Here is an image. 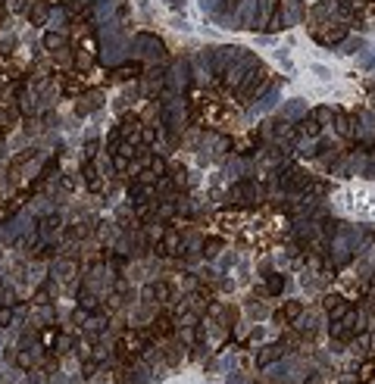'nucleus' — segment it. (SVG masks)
Masks as SVG:
<instances>
[{
  "instance_id": "f257e3e1",
  "label": "nucleus",
  "mask_w": 375,
  "mask_h": 384,
  "mask_svg": "<svg viewBox=\"0 0 375 384\" xmlns=\"http://www.w3.org/2000/svg\"><path fill=\"white\" fill-rule=\"evenodd\" d=\"M310 34L319 41V44H325V47H335V44H341L347 38V25L341 22H328V25H310Z\"/></svg>"
},
{
  "instance_id": "f03ea898",
  "label": "nucleus",
  "mask_w": 375,
  "mask_h": 384,
  "mask_svg": "<svg viewBox=\"0 0 375 384\" xmlns=\"http://www.w3.org/2000/svg\"><path fill=\"white\" fill-rule=\"evenodd\" d=\"M291 350V344L288 340H278V344H269V347H263V350L257 353V365L260 369H266V365H272V362H278L284 353Z\"/></svg>"
},
{
  "instance_id": "7ed1b4c3",
  "label": "nucleus",
  "mask_w": 375,
  "mask_h": 384,
  "mask_svg": "<svg viewBox=\"0 0 375 384\" xmlns=\"http://www.w3.org/2000/svg\"><path fill=\"white\" fill-rule=\"evenodd\" d=\"M257 194H260V185L257 181H238L235 188H231V197H235V203H241V206H247V203H254L257 200Z\"/></svg>"
},
{
  "instance_id": "20e7f679",
  "label": "nucleus",
  "mask_w": 375,
  "mask_h": 384,
  "mask_svg": "<svg viewBox=\"0 0 375 384\" xmlns=\"http://www.w3.org/2000/svg\"><path fill=\"white\" fill-rule=\"evenodd\" d=\"M156 253H159V256H182V253H185L182 237H178L175 231H166L163 241H159V247H156Z\"/></svg>"
},
{
  "instance_id": "39448f33",
  "label": "nucleus",
  "mask_w": 375,
  "mask_h": 384,
  "mask_svg": "<svg viewBox=\"0 0 375 384\" xmlns=\"http://www.w3.org/2000/svg\"><path fill=\"white\" fill-rule=\"evenodd\" d=\"M175 331V322H172V316H156L153 319V325L147 328V334L153 337V340H159V337H169Z\"/></svg>"
},
{
  "instance_id": "423d86ee",
  "label": "nucleus",
  "mask_w": 375,
  "mask_h": 384,
  "mask_svg": "<svg viewBox=\"0 0 375 384\" xmlns=\"http://www.w3.org/2000/svg\"><path fill=\"white\" fill-rule=\"evenodd\" d=\"M284 290V278L281 275H275V272H269V275H266V287H263V294L266 297H275V294H281Z\"/></svg>"
},
{
  "instance_id": "0eeeda50",
  "label": "nucleus",
  "mask_w": 375,
  "mask_h": 384,
  "mask_svg": "<svg viewBox=\"0 0 375 384\" xmlns=\"http://www.w3.org/2000/svg\"><path fill=\"white\" fill-rule=\"evenodd\" d=\"M297 135H300V138H316V135H319V119H313V116L300 119V122H297Z\"/></svg>"
},
{
  "instance_id": "6e6552de",
  "label": "nucleus",
  "mask_w": 375,
  "mask_h": 384,
  "mask_svg": "<svg viewBox=\"0 0 375 384\" xmlns=\"http://www.w3.org/2000/svg\"><path fill=\"white\" fill-rule=\"evenodd\" d=\"M303 316V306L297 303V300H291V303H284L281 306V313H278V319L284 322V319H288V322H294V319H300Z\"/></svg>"
},
{
  "instance_id": "1a4fd4ad",
  "label": "nucleus",
  "mask_w": 375,
  "mask_h": 384,
  "mask_svg": "<svg viewBox=\"0 0 375 384\" xmlns=\"http://www.w3.org/2000/svg\"><path fill=\"white\" fill-rule=\"evenodd\" d=\"M28 22H31V25H44V22H47V4H44V0L28 10Z\"/></svg>"
},
{
  "instance_id": "9d476101",
  "label": "nucleus",
  "mask_w": 375,
  "mask_h": 384,
  "mask_svg": "<svg viewBox=\"0 0 375 384\" xmlns=\"http://www.w3.org/2000/svg\"><path fill=\"white\" fill-rule=\"evenodd\" d=\"M85 91V81H78V78H63V94L66 97H78Z\"/></svg>"
},
{
  "instance_id": "9b49d317",
  "label": "nucleus",
  "mask_w": 375,
  "mask_h": 384,
  "mask_svg": "<svg viewBox=\"0 0 375 384\" xmlns=\"http://www.w3.org/2000/svg\"><path fill=\"white\" fill-rule=\"evenodd\" d=\"M335 128H338V132H344V135H350V132H353V119L344 116V113H338V116H335Z\"/></svg>"
},
{
  "instance_id": "f8f14e48",
  "label": "nucleus",
  "mask_w": 375,
  "mask_h": 384,
  "mask_svg": "<svg viewBox=\"0 0 375 384\" xmlns=\"http://www.w3.org/2000/svg\"><path fill=\"white\" fill-rule=\"evenodd\" d=\"M135 75H141V63H125L122 72H116V78H135Z\"/></svg>"
},
{
  "instance_id": "ddd939ff",
  "label": "nucleus",
  "mask_w": 375,
  "mask_h": 384,
  "mask_svg": "<svg viewBox=\"0 0 375 384\" xmlns=\"http://www.w3.org/2000/svg\"><path fill=\"white\" fill-rule=\"evenodd\" d=\"M81 175H85V181H88V185H91L94 191H100V178H97V169H94V166H85Z\"/></svg>"
},
{
  "instance_id": "4468645a",
  "label": "nucleus",
  "mask_w": 375,
  "mask_h": 384,
  "mask_svg": "<svg viewBox=\"0 0 375 384\" xmlns=\"http://www.w3.org/2000/svg\"><path fill=\"white\" fill-rule=\"evenodd\" d=\"M219 250H222V241H219V237H210L206 247H203V256H210V260H213V256H219Z\"/></svg>"
},
{
  "instance_id": "2eb2a0df",
  "label": "nucleus",
  "mask_w": 375,
  "mask_h": 384,
  "mask_svg": "<svg viewBox=\"0 0 375 384\" xmlns=\"http://www.w3.org/2000/svg\"><path fill=\"white\" fill-rule=\"evenodd\" d=\"M341 303H344V300H341V294H328V297L322 300V306L328 309V313H335V309H338V306H341Z\"/></svg>"
},
{
  "instance_id": "dca6fc26",
  "label": "nucleus",
  "mask_w": 375,
  "mask_h": 384,
  "mask_svg": "<svg viewBox=\"0 0 375 384\" xmlns=\"http://www.w3.org/2000/svg\"><path fill=\"white\" fill-rule=\"evenodd\" d=\"M60 41H63L60 34H47V38H44V47H47V50H60Z\"/></svg>"
},
{
  "instance_id": "f3484780",
  "label": "nucleus",
  "mask_w": 375,
  "mask_h": 384,
  "mask_svg": "<svg viewBox=\"0 0 375 384\" xmlns=\"http://www.w3.org/2000/svg\"><path fill=\"white\" fill-rule=\"evenodd\" d=\"M10 50H16V38H4V41H0V53H10Z\"/></svg>"
},
{
  "instance_id": "a211bd4d",
  "label": "nucleus",
  "mask_w": 375,
  "mask_h": 384,
  "mask_svg": "<svg viewBox=\"0 0 375 384\" xmlns=\"http://www.w3.org/2000/svg\"><path fill=\"white\" fill-rule=\"evenodd\" d=\"M235 7H241V0H222V13H231V10H235Z\"/></svg>"
},
{
  "instance_id": "6ab92c4d",
  "label": "nucleus",
  "mask_w": 375,
  "mask_h": 384,
  "mask_svg": "<svg viewBox=\"0 0 375 384\" xmlns=\"http://www.w3.org/2000/svg\"><path fill=\"white\" fill-rule=\"evenodd\" d=\"M94 153H97V141H88V144H85V156H88V159H91Z\"/></svg>"
},
{
  "instance_id": "aec40b11",
  "label": "nucleus",
  "mask_w": 375,
  "mask_h": 384,
  "mask_svg": "<svg viewBox=\"0 0 375 384\" xmlns=\"http://www.w3.org/2000/svg\"><path fill=\"white\" fill-rule=\"evenodd\" d=\"M31 362H34V359H31L28 353H19V365H22V369H31Z\"/></svg>"
},
{
  "instance_id": "412c9836",
  "label": "nucleus",
  "mask_w": 375,
  "mask_h": 384,
  "mask_svg": "<svg viewBox=\"0 0 375 384\" xmlns=\"http://www.w3.org/2000/svg\"><path fill=\"white\" fill-rule=\"evenodd\" d=\"M13 322V313L10 309H0V325H10Z\"/></svg>"
},
{
  "instance_id": "4be33fe9",
  "label": "nucleus",
  "mask_w": 375,
  "mask_h": 384,
  "mask_svg": "<svg viewBox=\"0 0 375 384\" xmlns=\"http://www.w3.org/2000/svg\"><path fill=\"white\" fill-rule=\"evenodd\" d=\"M303 384H322V378H316V375H313V378H307Z\"/></svg>"
}]
</instances>
